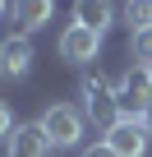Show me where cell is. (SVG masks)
Returning <instances> with one entry per match:
<instances>
[{"label":"cell","instance_id":"cell-1","mask_svg":"<svg viewBox=\"0 0 152 157\" xmlns=\"http://www.w3.org/2000/svg\"><path fill=\"white\" fill-rule=\"evenodd\" d=\"M42 134H46V143L51 148H79L83 143V111L79 106H65V102H55V106H46L42 111Z\"/></svg>","mask_w":152,"mask_h":157},{"label":"cell","instance_id":"cell-2","mask_svg":"<svg viewBox=\"0 0 152 157\" xmlns=\"http://www.w3.org/2000/svg\"><path fill=\"white\" fill-rule=\"evenodd\" d=\"M79 93H83V120H88V125H97V129H111V125H120V106H115V88L106 83L102 74H88Z\"/></svg>","mask_w":152,"mask_h":157},{"label":"cell","instance_id":"cell-3","mask_svg":"<svg viewBox=\"0 0 152 157\" xmlns=\"http://www.w3.org/2000/svg\"><path fill=\"white\" fill-rule=\"evenodd\" d=\"M152 102V83H147V69H129L115 88V106H120V120H143Z\"/></svg>","mask_w":152,"mask_h":157},{"label":"cell","instance_id":"cell-4","mask_svg":"<svg viewBox=\"0 0 152 157\" xmlns=\"http://www.w3.org/2000/svg\"><path fill=\"white\" fill-rule=\"evenodd\" d=\"M97 51H102V33H92L83 23H69L60 33V60H69V65H88V60H97Z\"/></svg>","mask_w":152,"mask_h":157},{"label":"cell","instance_id":"cell-5","mask_svg":"<svg viewBox=\"0 0 152 157\" xmlns=\"http://www.w3.org/2000/svg\"><path fill=\"white\" fill-rule=\"evenodd\" d=\"M147 125L143 120H120V125H111L106 129V143H111V152L115 157H143L147 152Z\"/></svg>","mask_w":152,"mask_h":157},{"label":"cell","instance_id":"cell-6","mask_svg":"<svg viewBox=\"0 0 152 157\" xmlns=\"http://www.w3.org/2000/svg\"><path fill=\"white\" fill-rule=\"evenodd\" d=\"M28 69H32V42H28V33L5 37L0 42V74L5 78H23Z\"/></svg>","mask_w":152,"mask_h":157},{"label":"cell","instance_id":"cell-7","mask_svg":"<svg viewBox=\"0 0 152 157\" xmlns=\"http://www.w3.org/2000/svg\"><path fill=\"white\" fill-rule=\"evenodd\" d=\"M51 14H55V0H14V5H9V19L19 23V33H37V28H46Z\"/></svg>","mask_w":152,"mask_h":157},{"label":"cell","instance_id":"cell-8","mask_svg":"<svg viewBox=\"0 0 152 157\" xmlns=\"http://www.w3.org/2000/svg\"><path fill=\"white\" fill-rule=\"evenodd\" d=\"M46 134H42V125H14V134L5 139V152L9 157H46Z\"/></svg>","mask_w":152,"mask_h":157},{"label":"cell","instance_id":"cell-9","mask_svg":"<svg viewBox=\"0 0 152 157\" xmlns=\"http://www.w3.org/2000/svg\"><path fill=\"white\" fill-rule=\"evenodd\" d=\"M74 23H83V28L106 37V28L115 23V5L111 0H74Z\"/></svg>","mask_w":152,"mask_h":157},{"label":"cell","instance_id":"cell-10","mask_svg":"<svg viewBox=\"0 0 152 157\" xmlns=\"http://www.w3.org/2000/svg\"><path fill=\"white\" fill-rule=\"evenodd\" d=\"M124 23H129V33L152 28V0H124Z\"/></svg>","mask_w":152,"mask_h":157},{"label":"cell","instance_id":"cell-11","mask_svg":"<svg viewBox=\"0 0 152 157\" xmlns=\"http://www.w3.org/2000/svg\"><path fill=\"white\" fill-rule=\"evenodd\" d=\"M129 56L138 60V69H147V65H152V28L129 33Z\"/></svg>","mask_w":152,"mask_h":157},{"label":"cell","instance_id":"cell-12","mask_svg":"<svg viewBox=\"0 0 152 157\" xmlns=\"http://www.w3.org/2000/svg\"><path fill=\"white\" fill-rule=\"evenodd\" d=\"M14 134V116H9V106L0 102V139H9Z\"/></svg>","mask_w":152,"mask_h":157},{"label":"cell","instance_id":"cell-13","mask_svg":"<svg viewBox=\"0 0 152 157\" xmlns=\"http://www.w3.org/2000/svg\"><path fill=\"white\" fill-rule=\"evenodd\" d=\"M83 157H115V152H111V143L102 139V143H92V148H83Z\"/></svg>","mask_w":152,"mask_h":157},{"label":"cell","instance_id":"cell-14","mask_svg":"<svg viewBox=\"0 0 152 157\" xmlns=\"http://www.w3.org/2000/svg\"><path fill=\"white\" fill-rule=\"evenodd\" d=\"M143 125H147V134H152V102H147V111H143Z\"/></svg>","mask_w":152,"mask_h":157},{"label":"cell","instance_id":"cell-15","mask_svg":"<svg viewBox=\"0 0 152 157\" xmlns=\"http://www.w3.org/2000/svg\"><path fill=\"white\" fill-rule=\"evenodd\" d=\"M9 5H14V0H0V14H5V10H9Z\"/></svg>","mask_w":152,"mask_h":157},{"label":"cell","instance_id":"cell-16","mask_svg":"<svg viewBox=\"0 0 152 157\" xmlns=\"http://www.w3.org/2000/svg\"><path fill=\"white\" fill-rule=\"evenodd\" d=\"M147 83H152V65H147Z\"/></svg>","mask_w":152,"mask_h":157}]
</instances>
